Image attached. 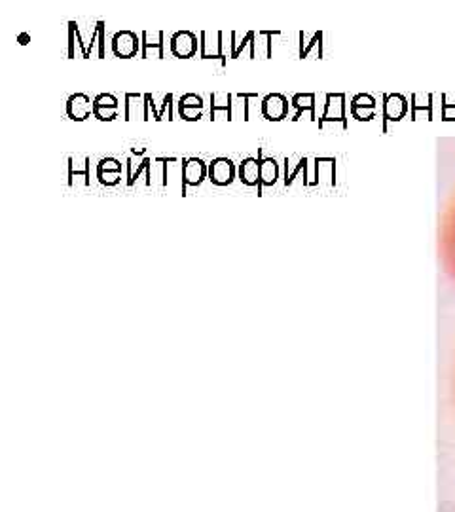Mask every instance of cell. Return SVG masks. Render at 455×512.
Returning a JSON list of instances; mask_svg holds the SVG:
<instances>
[{
    "label": "cell",
    "mask_w": 455,
    "mask_h": 512,
    "mask_svg": "<svg viewBox=\"0 0 455 512\" xmlns=\"http://www.w3.org/2000/svg\"><path fill=\"white\" fill-rule=\"evenodd\" d=\"M440 245H442V260H444L446 272L455 281V192L442 219Z\"/></svg>",
    "instance_id": "obj_1"
},
{
    "label": "cell",
    "mask_w": 455,
    "mask_h": 512,
    "mask_svg": "<svg viewBox=\"0 0 455 512\" xmlns=\"http://www.w3.org/2000/svg\"><path fill=\"white\" fill-rule=\"evenodd\" d=\"M224 38L226 33H207L203 31L200 35V57L201 59H219L220 65H228V55L224 50Z\"/></svg>",
    "instance_id": "obj_2"
},
{
    "label": "cell",
    "mask_w": 455,
    "mask_h": 512,
    "mask_svg": "<svg viewBox=\"0 0 455 512\" xmlns=\"http://www.w3.org/2000/svg\"><path fill=\"white\" fill-rule=\"evenodd\" d=\"M260 112L268 122H283L289 116V99L283 93H270L262 97Z\"/></svg>",
    "instance_id": "obj_3"
},
{
    "label": "cell",
    "mask_w": 455,
    "mask_h": 512,
    "mask_svg": "<svg viewBox=\"0 0 455 512\" xmlns=\"http://www.w3.org/2000/svg\"><path fill=\"white\" fill-rule=\"evenodd\" d=\"M112 52L120 59H131L141 55V37H137V33L133 31H118L112 37Z\"/></svg>",
    "instance_id": "obj_4"
},
{
    "label": "cell",
    "mask_w": 455,
    "mask_h": 512,
    "mask_svg": "<svg viewBox=\"0 0 455 512\" xmlns=\"http://www.w3.org/2000/svg\"><path fill=\"white\" fill-rule=\"evenodd\" d=\"M205 179H209V165L201 158H186L182 164V196L186 194V188L200 186Z\"/></svg>",
    "instance_id": "obj_5"
},
{
    "label": "cell",
    "mask_w": 455,
    "mask_h": 512,
    "mask_svg": "<svg viewBox=\"0 0 455 512\" xmlns=\"http://www.w3.org/2000/svg\"><path fill=\"white\" fill-rule=\"evenodd\" d=\"M198 35L192 31H177L171 37V54L179 59H192L198 55Z\"/></svg>",
    "instance_id": "obj_6"
},
{
    "label": "cell",
    "mask_w": 455,
    "mask_h": 512,
    "mask_svg": "<svg viewBox=\"0 0 455 512\" xmlns=\"http://www.w3.org/2000/svg\"><path fill=\"white\" fill-rule=\"evenodd\" d=\"M93 116L99 122H112L120 116V103L112 93H99L93 99Z\"/></svg>",
    "instance_id": "obj_7"
},
{
    "label": "cell",
    "mask_w": 455,
    "mask_h": 512,
    "mask_svg": "<svg viewBox=\"0 0 455 512\" xmlns=\"http://www.w3.org/2000/svg\"><path fill=\"white\" fill-rule=\"evenodd\" d=\"M234 99L236 95L232 93L215 92L211 93V120H228L232 122L236 118L234 112Z\"/></svg>",
    "instance_id": "obj_8"
},
{
    "label": "cell",
    "mask_w": 455,
    "mask_h": 512,
    "mask_svg": "<svg viewBox=\"0 0 455 512\" xmlns=\"http://www.w3.org/2000/svg\"><path fill=\"white\" fill-rule=\"evenodd\" d=\"M236 179V164L230 158H215L209 164V181L217 186H230Z\"/></svg>",
    "instance_id": "obj_9"
},
{
    "label": "cell",
    "mask_w": 455,
    "mask_h": 512,
    "mask_svg": "<svg viewBox=\"0 0 455 512\" xmlns=\"http://www.w3.org/2000/svg\"><path fill=\"white\" fill-rule=\"evenodd\" d=\"M93 114V101L86 93H73L67 99V116L73 122H86Z\"/></svg>",
    "instance_id": "obj_10"
},
{
    "label": "cell",
    "mask_w": 455,
    "mask_h": 512,
    "mask_svg": "<svg viewBox=\"0 0 455 512\" xmlns=\"http://www.w3.org/2000/svg\"><path fill=\"white\" fill-rule=\"evenodd\" d=\"M205 103L198 93H184L179 101V116L186 122H198L203 118Z\"/></svg>",
    "instance_id": "obj_11"
},
{
    "label": "cell",
    "mask_w": 455,
    "mask_h": 512,
    "mask_svg": "<svg viewBox=\"0 0 455 512\" xmlns=\"http://www.w3.org/2000/svg\"><path fill=\"white\" fill-rule=\"evenodd\" d=\"M146 99V110H148V120H156V122H162V120H173L175 118V112H173V93H165L164 99H162V105L158 107L156 101H154V95L152 93H145Z\"/></svg>",
    "instance_id": "obj_12"
},
{
    "label": "cell",
    "mask_w": 455,
    "mask_h": 512,
    "mask_svg": "<svg viewBox=\"0 0 455 512\" xmlns=\"http://www.w3.org/2000/svg\"><path fill=\"white\" fill-rule=\"evenodd\" d=\"M152 165H154V158L145 156V158L137 164V169H135L133 164H131V158H128V162H126V184H128V188H133L143 175H145V186H148V188H150V186H154Z\"/></svg>",
    "instance_id": "obj_13"
},
{
    "label": "cell",
    "mask_w": 455,
    "mask_h": 512,
    "mask_svg": "<svg viewBox=\"0 0 455 512\" xmlns=\"http://www.w3.org/2000/svg\"><path fill=\"white\" fill-rule=\"evenodd\" d=\"M95 46H97V57H99V59H105V55H107V25H105V21H95V23H93L90 38H88V42H86L84 59H90Z\"/></svg>",
    "instance_id": "obj_14"
},
{
    "label": "cell",
    "mask_w": 455,
    "mask_h": 512,
    "mask_svg": "<svg viewBox=\"0 0 455 512\" xmlns=\"http://www.w3.org/2000/svg\"><path fill=\"white\" fill-rule=\"evenodd\" d=\"M97 181L103 186H116L122 181V162L116 158H103L97 164Z\"/></svg>",
    "instance_id": "obj_15"
},
{
    "label": "cell",
    "mask_w": 455,
    "mask_h": 512,
    "mask_svg": "<svg viewBox=\"0 0 455 512\" xmlns=\"http://www.w3.org/2000/svg\"><path fill=\"white\" fill-rule=\"evenodd\" d=\"M150 54H156L158 59H164V31H154V33H150V31H143V33H141V59H146Z\"/></svg>",
    "instance_id": "obj_16"
},
{
    "label": "cell",
    "mask_w": 455,
    "mask_h": 512,
    "mask_svg": "<svg viewBox=\"0 0 455 512\" xmlns=\"http://www.w3.org/2000/svg\"><path fill=\"white\" fill-rule=\"evenodd\" d=\"M124 120L133 122V120H148V110H146V99L143 93H126L124 97Z\"/></svg>",
    "instance_id": "obj_17"
},
{
    "label": "cell",
    "mask_w": 455,
    "mask_h": 512,
    "mask_svg": "<svg viewBox=\"0 0 455 512\" xmlns=\"http://www.w3.org/2000/svg\"><path fill=\"white\" fill-rule=\"evenodd\" d=\"M91 160L90 156H84V158H69V173H67V183L69 186H74L76 179H82L84 186H90L91 184Z\"/></svg>",
    "instance_id": "obj_18"
},
{
    "label": "cell",
    "mask_w": 455,
    "mask_h": 512,
    "mask_svg": "<svg viewBox=\"0 0 455 512\" xmlns=\"http://www.w3.org/2000/svg\"><path fill=\"white\" fill-rule=\"evenodd\" d=\"M258 160H260V188H258V196H262V190L273 186L279 179V164L273 158H264L262 150L258 152Z\"/></svg>",
    "instance_id": "obj_19"
},
{
    "label": "cell",
    "mask_w": 455,
    "mask_h": 512,
    "mask_svg": "<svg viewBox=\"0 0 455 512\" xmlns=\"http://www.w3.org/2000/svg\"><path fill=\"white\" fill-rule=\"evenodd\" d=\"M237 177L245 186H258L260 188V160L258 158H245L237 167Z\"/></svg>",
    "instance_id": "obj_20"
},
{
    "label": "cell",
    "mask_w": 455,
    "mask_h": 512,
    "mask_svg": "<svg viewBox=\"0 0 455 512\" xmlns=\"http://www.w3.org/2000/svg\"><path fill=\"white\" fill-rule=\"evenodd\" d=\"M230 37H232V50H230V59H239L245 48H249V59H255L256 31H247L245 35H239V33H230Z\"/></svg>",
    "instance_id": "obj_21"
},
{
    "label": "cell",
    "mask_w": 455,
    "mask_h": 512,
    "mask_svg": "<svg viewBox=\"0 0 455 512\" xmlns=\"http://www.w3.org/2000/svg\"><path fill=\"white\" fill-rule=\"evenodd\" d=\"M313 101H315V95H311V93H298V95H294V97H292V105L296 107L298 112L294 114L292 122L300 120V116H302L304 110H310L311 118L315 120V105H313Z\"/></svg>",
    "instance_id": "obj_22"
},
{
    "label": "cell",
    "mask_w": 455,
    "mask_h": 512,
    "mask_svg": "<svg viewBox=\"0 0 455 512\" xmlns=\"http://www.w3.org/2000/svg\"><path fill=\"white\" fill-rule=\"evenodd\" d=\"M237 99L241 101V107H243V120L249 122L251 120V101L258 99V93H236Z\"/></svg>",
    "instance_id": "obj_23"
},
{
    "label": "cell",
    "mask_w": 455,
    "mask_h": 512,
    "mask_svg": "<svg viewBox=\"0 0 455 512\" xmlns=\"http://www.w3.org/2000/svg\"><path fill=\"white\" fill-rule=\"evenodd\" d=\"M300 57H306V55L310 54L311 48L315 46V42L317 40H321V35H313V37H308L306 33H300Z\"/></svg>",
    "instance_id": "obj_24"
},
{
    "label": "cell",
    "mask_w": 455,
    "mask_h": 512,
    "mask_svg": "<svg viewBox=\"0 0 455 512\" xmlns=\"http://www.w3.org/2000/svg\"><path fill=\"white\" fill-rule=\"evenodd\" d=\"M76 29H78V23L76 21H71L69 23V59H74L76 57V52H78V40H76Z\"/></svg>",
    "instance_id": "obj_25"
},
{
    "label": "cell",
    "mask_w": 455,
    "mask_h": 512,
    "mask_svg": "<svg viewBox=\"0 0 455 512\" xmlns=\"http://www.w3.org/2000/svg\"><path fill=\"white\" fill-rule=\"evenodd\" d=\"M18 42L21 46H27L29 42H31V35H27V33H21L18 37Z\"/></svg>",
    "instance_id": "obj_26"
},
{
    "label": "cell",
    "mask_w": 455,
    "mask_h": 512,
    "mask_svg": "<svg viewBox=\"0 0 455 512\" xmlns=\"http://www.w3.org/2000/svg\"><path fill=\"white\" fill-rule=\"evenodd\" d=\"M454 395H455V376H454Z\"/></svg>",
    "instance_id": "obj_27"
}]
</instances>
